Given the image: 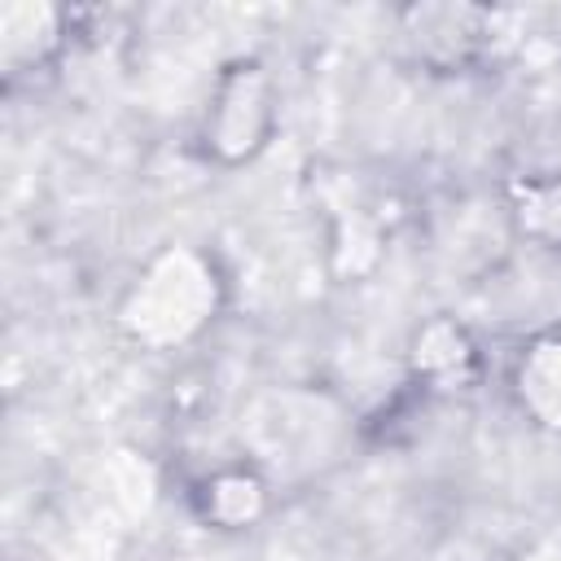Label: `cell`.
Instances as JSON below:
<instances>
[{"label": "cell", "instance_id": "7", "mask_svg": "<svg viewBox=\"0 0 561 561\" xmlns=\"http://www.w3.org/2000/svg\"><path fill=\"white\" fill-rule=\"evenodd\" d=\"M517 215H522V228H526V232H535V237H543V241H561V180H552V184H530V188L522 193Z\"/></svg>", "mask_w": 561, "mask_h": 561}, {"label": "cell", "instance_id": "6", "mask_svg": "<svg viewBox=\"0 0 561 561\" xmlns=\"http://www.w3.org/2000/svg\"><path fill=\"white\" fill-rule=\"evenodd\" d=\"M412 368L434 390H456L478 373V351L456 320H430L412 342Z\"/></svg>", "mask_w": 561, "mask_h": 561}, {"label": "cell", "instance_id": "5", "mask_svg": "<svg viewBox=\"0 0 561 561\" xmlns=\"http://www.w3.org/2000/svg\"><path fill=\"white\" fill-rule=\"evenodd\" d=\"M66 39V13L39 0L0 4V66L4 75H26L57 57Z\"/></svg>", "mask_w": 561, "mask_h": 561}, {"label": "cell", "instance_id": "1", "mask_svg": "<svg viewBox=\"0 0 561 561\" xmlns=\"http://www.w3.org/2000/svg\"><path fill=\"white\" fill-rule=\"evenodd\" d=\"M224 307L219 263L197 245L158 250L118 302V324L149 351H175L197 342Z\"/></svg>", "mask_w": 561, "mask_h": 561}, {"label": "cell", "instance_id": "3", "mask_svg": "<svg viewBox=\"0 0 561 561\" xmlns=\"http://www.w3.org/2000/svg\"><path fill=\"white\" fill-rule=\"evenodd\" d=\"M508 394L530 425L561 434V329H539L513 351Z\"/></svg>", "mask_w": 561, "mask_h": 561}, {"label": "cell", "instance_id": "4", "mask_svg": "<svg viewBox=\"0 0 561 561\" xmlns=\"http://www.w3.org/2000/svg\"><path fill=\"white\" fill-rule=\"evenodd\" d=\"M193 508L215 530H250L267 517L272 491L254 465H219L193 486Z\"/></svg>", "mask_w": 561, "mask_h": 561}, {"label": "cell", "instance_id": "2", "mask_svg": "<svg viewBox=\"0 0 561 561\" xmlns=\"http://www.w3.org/2000/svg\"><path fill=\"white\" fill-rule=\"evenodd\" d=\"M280 127V92L272 70L259 57H232L219 66L202 127H197V149L210 167L237 171L250 167L276 136Z\"/></svg>", "mask_w": 561, "mask_h": 561}]
</instances>
